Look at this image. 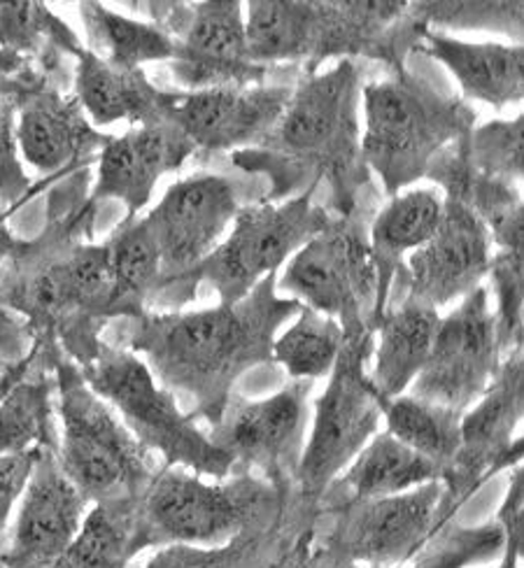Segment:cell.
Instances as JSON below:
<instances>
[{
    "instance_id": "cell-1",
    "label": "cell",
    "mask_w": 524,
    "mask_h": 568,
    "mask_svg": "<svg viewBox=\"0 0 524 568\" xmlns=\"http://www.w3.org/2000/svg\"><path fill=\"white\" fill-rule=\"evenodd\" d=\"M87 169L54 189L47 226L0 268V298L33 331L36 349L61 347L87 366L117 322L114 284L105 245L91 243L97 205L89 203Z\"/></svg>"
},
{
    "instance_id": "cell-2",
    "label": "cell",
    "mask_w": 524,
    "mask_h": 568,
    "mask_svg": "<svg viewBox=\"0 0 524 568\" xmlns=\"http://www.w3.org/2000/svg\"><path fill=\"white\" fill-rule=\"evenodd\" d=\"M278 275L259 282L235 303L203 311H148L124 322V345L145 362L189 417L212 426L243 375L273 364L271 347L280 326L301 305L275 290Z\"/></svg>"
},
{
    "instance_id": "cell-3",
    "label": "cell",
    "mask_w": 524,
    "mask_h": 568,
    "mask_svg": "<svg viewBox=\"0 0 524 568\" xmlns=\"http://www.w3.org/2000/svg\"><path fill=\"white\" fill-rule=\"evenodd\" d=\"M362 73L339 59L294 87L271 135L254 150L231 154L238 169L266 173L271 199L284 201L329 180L339 217L356 212L369 171L362 161Z\"/></svg>"
},
{
    "instance_id": "cell-4",
    "label": "cell",
    "mask_w": 524,
    "mask_h": 568,
    "mask_svg": "<svg viewBox=\"0 0 524 568\" xmlns=\"http://www.w3.org/2000/svg\"><path fill=\"white\" fill-rule=\"evenodd\" d=\"M294 501L273 483L248 473L214 480L182 466H161L140 496V531L148 550L218 548L275 525Z\"/></svg>"
},
{
    "instance_id": "cell-5",
    "label": "cell",
    "mask_w": 524,
    "mask_h": 568,
    "mask_svg": "<svg viewBox=\"0 0 524 568\" xmlns=\"http://www.w3.org/2000/svg\"><path fill=\"white\" fill-rule=\"evenodd\" d=\"M362 161L394 196L475 129V110L432 82L396 73L362 87Z\"/></svg>"
},
{
    "instance_id": "cell-6",
    "label": "cell",
    "mask_w": 524,
    "mask_h": 568,
    "mask_svg": "<svg viewBox=\"0 0 524 568\" xmlns=\"http://www.w3.org/2000/svg\"><path fill=\"white\" fill-rule=\"evenodd\" d=\"M38 357L52 368L57 387V459L89 504L140 499L159 464L129 432L114 408L89 387L80 366L61 347Z\"/></svg>"
},
{
    "instance_id": "cell-7",
    "label": "cell",
    "mask_w": 524,
    "mask_h": 568,
    "mask_svg": "<svg viewBox=\"0 0 524 568\" xmlns=\"http://www.w3.org/2000/svg\"><path fill=\"white\" fill-rule=\"evenodd\" d=\"M80 371L140 445L163 459V466H182L214 480L231 476V457L210 440L203 426L189 417L180 400L133 352L103 341L97 357Z\"/></svg>"
},
{
    "instance_id": "cell-8",
    "label": "cell",
    "mask_w": 524,
    "mask_h": 568,
    "mask_svg": "<svg viewBox=\"0 0 524 568\" xmlns=\"http://www.w3.org/2000/svg\"><path fill=\"white\" fill-rule=\"evenodd\" d=\"M371 352L373 331L345 334L339 362L315 400L296 468V501L313 513L356 453L380 432L383 413L369 377Z\"/></svg>"
},
{
    "instance_id": "cell-9",
    "label": "cell",
    "mask_w": 524,
    "mask_h": 568,
    "mask_svg": "<svg viewBox=\"0 0 524 568\" xmlns=\"http://www.w3.org/2000/svg\"><path fill=\"white\" fill-rule=\"evenodd\" d=\"M275 290L303 307L339 320L345 334L375 331L383 317L369 229L352 212L308 241L278 273Z\"/></svg>"
},
{
    "instance_id": "cell-10",
    "label": "cell",
    "mask_w": 524,
    "mask_h": 568,
    "mask_svg": "<svg viewBox=\"0 0 524 568\" xmlns=\"http://www.w3.org/2000/svg\"><path fill=\"white\" fill-rule=\"evenodd\" d=\"M333 217L318 203L315 189L284 201L243 205L226 239L196 268L194 292L205 284L220 303L245 298L259 282L278 275Z\"/></svg>"
},
{
    "instance_id": "cell-11",
    "label": "cell",
    "mask_w": 524,
    "mask_h": 568,
    "mask_svg": "<svg viewBox=\"0 0 524 568\" xmlns=\"http://www.w3.org/2000/svg\"><path fill=\"white\" fill-rule=\"evenodd\" d=\"M450 519L441 480L385 499L356 501L318 510L311 550L364 566H409L426 538Z\"/></svg>"
},
{
    "instance_id": "cell-12",
    "label": "cell",
    "mask_w": 524,
    "mask_h": 568,
    "mask_svg": "<svg viewBox=\"0 0 524 568\" xmlns=\"http://www.w3.org/2000/svg\"><path fill=\"white\" fill-rule=\"evenodd\" d=\"M243 207L235 184L218 173L173 182L142 217L159 250L161 282L152 307L180 311L196 296L194 273L218 250Z\"/></svg>"
},
{
    "instance_id": "cell-13",
    "label": "cell",
    "mask_w": 524,
    "mask_h": 568,
    "mask_svg": "<svg viewBox=\"0 0 524 568\" xmlns=\"http://www.w3.org/2000/svg\"><path fill=\"white\" fill-rule=\"evenodd\" d=\"M315 383L292 381L271 396L233 394L222 417L205 426L210 440L231 457L233 473L264 478L296 499V468L308 436Z\"/></svg>"
},
{
    "instance_id": "cell-14",
    "label": "cell",
    "mask_w": 524,
    "mask_h": 568,
    "mask_svg": "<svg viewBox=\"0 0 524 568\" xmlns=\"http://www.w3.org/2000/svg\"><path fill=\"white\" fill-rule=\"evenodd\" d=\"M152 23L175 38L169 63L178 91L259 84L266 68L254 65L245 44V6L238 0L208 3H140Z\"/></svg>"
},
{
    "instance_id": "cell-15",
    "label": "cell",
    "mask_w": 524,
    "mask_h": 568,
    "mask_svg": "<svg viewBox=\"0 0 524 568\" xmlns=\"http://www.w3.org/2000/svg\"><path fill=\"white\" fill-rule=\"evenodd\" d=\"M524 417V347L508 352L487 392L462 415L457 457L443 473L447 508L452 515L473 499L496 473L524 457L520 426Z\"/></svg>"
},
{
    "instance_id": "cell-16",
    "label": "cell",
    "mask_w": 524,
    "mask_h": 568,
    "mask_svg": "<svg viewBox=\"0 0 524 568\" xmlns=\"http://www.w3.org/2000/svg\"><path fill=\"white\" fill-rule=\"evenodd\" d=\"M502 362L492 296L483 284L441 315L432 352L409 392L429 404L466 413L487 392Z\"/></svg>"
},
{
    "instance_id": "cell-17",
    "label": "cell",
    "mask_w": 524,
    "mask_h": 568,
    "mask_svg": "<svg viewBox=\"0 0 524 568\" xmlns=\"http://www.w3.org/2000/svg\"><path fill=\"white\" fill-rule=\"evenodd\" d=\"M288 84H241L201 91L161 89L159 114L173 124L196 154L245 152L264 142L292 99Z\"/></svg>"
},
{
    "instance_id": "cell-18",
    "label": "cell",
    "mask_w": 524,
    "mask_h": 568,
    "mask_svg": "<svg viewBox=\"0 0 524 568\" xmlns=\"http://www.w3.org/2000/svg\"><path fill=\"white\" fill-rule=\"evenodd\" d=\"M492 235L466 201L447 199L439 229L406 256L409 301L443 311L485 284L492 266Z\"/></svg>"
},
{
    "instance_id": "cell-19",
    "label": "cell",
    "mask_w": 524,
    "mask_h": 568,
    "mask_svg": "<svg viewBox=\"0 0 524 568\" xmlns=\"http://www.w3.org/2000/svg\"><path fill=\"white\" fill-rule=\"evenodd\" d=\"M89 508L91 504L63 473L57 449H40L19 499L10 540L0 552V566L50 568L80 534Z\"/></svg>"
},
{
    "instance_id": "cell-20",
    "label": "cell",
    "mask_w": 524,
    "mask_h": 568,
    "mask_svg": "<svg viewBox=\"0 0 524 568\" xmlns=\"http://www.w3.org/2000/svg\"><path fill=\"white\" fill-rule=\"evenodd\" d=\"M192 156H196L192 142L165 120L110 135L97 154V182L89 203L99 207L103 201H119L127 207V220H135L150 203L159 180L178 173Z\"/></svg>"
},
{
    "instance_id": "cell-21",
    "label": "cell",
    "mask_w": 524,
    "mask_h": 568,
    "mask_svg": "<svg viewBox=\"0 0 524 568\" xmlns=\"http://www.w3.org/2000/svg\"><path fill=\"white\" fill-rule=\"evenodd\" d=\"M108 140L110 135L87 120L78 99L50 80L19 99V152L44 178H63L87 169Z\"/></svg>"
},
{
    "instance_id": "cell-22",
    "label": "cell",
    "mask_w": 524,
    "mask_h": 568,
    "mask_svg": "<svg viewBox=\"0 0 524 568\" xmlns=\"http://www.w3.org/2000/svg\"><path fill=\"white\" fill-rule=\"evenodd\" d=\"M417 50L447 70L466 103L504 110L524 99V50L520 42L462 40L422 23Z\"/></svg>"
},
{
    "instance_id": "cell-23",
    "label": "cell",
    "mask_w": 524,
    "mask_h": 568,
    "mask_svg": "<svg viewBox=\"0 0 524 568\" xmlns=\"http://www.w3.org/2000/svg\"><path fill=\"white\" fill-rule=\"evenodd\" d=\"M318 513L292 504L275 525L250 531L226 546H165L157 548L145 568H288L290 561L311 548Z\"/></svg>"
},
{
    "instance_id": "cell-24",
    "label": "cell",
    "mask_w": 524,
    "mask_h": 568,
    "mask_svg": "<svg viewBox=\"0 0 524 568\" xmlns=\"http://www.w3.org/2000/svg\"><path fill=\"white\" fill-rule=\"evenodd\" d=\"M441 476L443 473L436 464L417 455L392 434L377 432L326 489L318 510L406 494L441 480Z\"/></svg>"
},
{
    "instance_id": "cell-25",
    "label": "cell",
    "mask_w": 524,
    "mask_h": 568,
    "mask_svg": "<svg viewBox=\"0 0 524 568\" xmlns=\"http://www.w3.org/2000/svg\"><path fill=\"white\" fill-rule=\"evenodd\" d=\"M445 194L439 186H411L390 196L380 207L371 229L369 247L377 271L380 307L383 315L392 303V287L399 268L415 250H420L441 224Z\"/></svg>"
},
{
    "instance_id": "cell-26",
    "label": "cell",
    "mask_w": 524,
    "mask_h": 568,
    "mask_svg": "<svg viewBox=\"0 0 524 568\" xmlns=\"http://www.w3.org/2000/svg\"><path fill=\"white\" fill-rule=\"evenodd\" d=\"M441 311L401 298L373 331L369 377L377 396L406 394L432 352Z\"/></svg>"
},
{
    "instance_id": "cell-27",
    "label": "cell",
    "mask_w": 524,
    "mask_h": 568,
    "mask_svg": "<svg viewBox=\"0 0 524 568\" xmlns=\"http://www.w3.org/2000/svg\"><path fill=\"white\" fill-rule=\"evenodd\" d=\"M161 89L145 70L117 68L87 47L75 57V93L80 108L93 126L131 124L142 126L159 122Z\"/></svg>"
},
{
    "instance_id": "cell-28",
    "label": "cell",
    "mask_w": 524,
    "mask_h": 568,
    "mask_svg": "<svg viewBox=\"0 0 524 568\" xmlns=\"http://www.w3.org/2000/svg\"><path fill=\"white\" fill-rule=\"evenodd\" d=\"M245 44L254 65L315 57L322 44V3H294V0H252L245 3Z\"/></svg>"
},
{
    "instance_id": "cell-29",
    "label": "cell",
    "mask_w": 524,
    "mask_h": 568,
    "mask_svg": "<svg viewBox=\"0 0 524 568\" xmlns=\"http://www.w3.org/2000/svg\"><path fill=\"white\" fill-rule=\"evenodd\" d=\"M59 443L57 387L52 368L40 357L0 398V455H23Z\"/></svg>"
},
{
    "instance_id": "cell-30",
    "label": "cell",
    "mask_w": 524,
    "mask_h": 568,
    "mask_svg": "<svg viewBox=\"0 0 524 568\" xmlns=\"http://www.w3.org/2000/svg\"><path fill=\"white\" fill-rule=\"evenodd\" d=\"M140 499L91 504L70 548L50 568H127L145 548Z\"/></svg>"
},
{
    "instance_id": "cell-31",
    "label": "cell",
    "mask_w": 524,
    "mask_h": 568,
    "mask_svg": "<svg viewBox=\"0 0 524 568\" xmlns=\"http://www.w3.org/2000/svg\"><path fill=\"white\" fill-rule=\"evenodd\" d=\"M91 54L127 70H145L148 63H171L178 52L173 36L152 21L112 12L103 3H80Z\"/></svg>"
},
{
    "instance_id": "cell-32",
    "label": "cell",
    "mask_w": 524,
    "mask_h": 568,
    "mask_svg": "<svg viewBox=\"0 0 524 568\" xmlns=\"http://www.w3.org/2000/svg\"><path fill=\"white\" fill-rule=\"evenodd\" d=\"M114 284L117 320H131L152 311L161 282V258L142 217L124 220L103 243Z\"/></svg>"
},
{
    "instance_id": "cell-33",
    "label": "cell",
    "mask_w": 524,
    "mask_h": 568,
    "mask_svg": "<svg viewBox=\"0 0 524 568\" xmlns=\"http://www.w3.org/2000/svg\"><path fill=\"white\" fill-rule=\"evenodd\" d=\"M0 50L29 59L52 82L63 57H78L84 44L44 3H0Z\"/></svg>"
},
{
    "instance_id": "cell-34",
    "label": "cell",
    "mask_w": 524,
    "mask_h": 568,
    "mask_svg": "<svg viewBox=\"0 0 524 568\" xmlns=\"http://www.w3.org/2000/svg\"><path fill=\"white\" fill-rule=\"evenodd\" d=\"M377 400L385 432L445 473L452 459L457 457L464 413L429 404L411 392L399 396H377Z\"/></svg>"
},
{
    "instance_id": "cell-35",
    "label": "cell",
    "mask_w": 524,
    "mask_h": 568,
    "mask_svg": "<svg viewBox=\"0 0 524 568\" xmlns=\"http://www.w3.org/2000/svg\"><path fill=\"white\" fill-rule=\"evenodd\" d=\"M343 345L345 328L339 320L301 305L296 320L278 331L271 359L290 375V381L318 383L331 375Z\"/></svg>"
},
{
    "instance_id": "cell-36",
    "label": "cell",
    "mask_w": 524,
    "mask_h": 568,
    "mask_svg": "<svg viewBox=\"0 0 524 568\" xmlns=\"http://www.w3.org/2000/svg\"><path fill=\"white\" fill-rule=\"evenodd\" d=\"M504 555V534L496 523L466 527L450 519L426 538L411 559V568H468Z\"/></svg>"
},
{
    "instance_id": "cell-37",
    "label": "cell",
    "mask_w": 524,
    "mask_h": 568,
    "mask_svg": "<svg viewBox=\"0 0 524 568\" xmlns=\"http://www.w3.org/2000/svg\"><path fill=\"white\" fill-rule=\"evenodd\" d=\"M466 156L475 175L506 184L522 180V114L511 122H490L466 135Z\"/></svg>"
},
{
    "instance_id": "cell-38",
    "label": "cell",
    "mask_w": 524,
    "mask_h": 568,
    "mask_svg": "<svg viewBox=\"0 0 524 568\" xmlns=\"http://www.w3.org/2000/svg\"><path fill=\"white\" fill-rule=\"evenodd\" d=\"M490 275L496 290L494 320L502 341L504 357L513 349L524 347V320H522V250H498L492 256Z\"/></svg>"
},
{
    "instance_id": "cell-39",
    "label": "cell",
    "mask_w": 524,
    "mask_h": 568,
    "mask_svg": "<svg viewBox=\"0 0 524 568\" xmlns=\"http://www.w3.org/2000/svg\"><path fill=\"white\" fill-rule=\"evenodd\" d=\"M17 97H0V201L10 205L8 212H14L33 196V184L23 171L17 142Z\"/></svg>"
},
{
    "instance_id": "cell-40",
    "label": "cell",
    "mask_w": 524,
    "mask_h": 568,
    "mask_svg": "<svg viewBox=\"0 0 524 568\" xmlns=\"http://www.w3.org/2000/svg\"><path fill=\"white\" fill-rule=\"evenodd\" d=\"M40 449L23 455H0V552L6 548V534L14 506L29 483Z\"/></svg>"
},
{
    "instance_id": "cell-41",
    "label": "cell",
    "mask_w": 524,
    "mask_h": 568,
    "mask_svg": "<svg viewBox=\"0 0 524 568\" xmlns=\"http://www.w3.org/2000/svg\"><path fill=\"white\" fill-rule=\"evenodd\" d=\"M506 473L508 487L494 523L504 534V548L524 552V464H517Z\"/></svg>"
},
{
    "instance_id": "cell-42",
    "label": "cell",
    "mask_w": 524,
    "mask_h": 568,
    "mask_svg": "<svg viewBox=\"0 0 524 568\" xmlns=\"http://www.w3.org/2000/svg\"><path fill=\"white\" fill-rule=\"evenodd\" d=\"M36 354L31 326L0 298V368H14L33 359Z\"/></svg>"
},
{
    "instance_id": "cell-43",
    "label": "cell",
    "mask_w": 524,
    "mask_h": 568,
    "mask_svg": "<svg viewBox=\"0 0 524 568\" xmlns=\"http://www.w3.org/2000/svg\"><path fill=\"white\" fill-rule=\"evenodd\" d=\"M47 78L31 63L29 59H21L12 52L0 50V97H17L33 91Z\"/></svg>"
},
{
    "instance_id": "cell-44",
    "label": "cell",
    "mask_w": 524,
    "mask_h": 568,
    "mask_svg": "<svg viewBox=\"0 0 524 568\" xmlns=\"http://www.w3.org/2000/svg\"><path fill=\"white\" fill-rule=\"evenodd\" d=\"M288 568H380V566H364V564H352V561H343V559H333L329 555H322L318 550L308 548L305 552L294 557ZM403 568H406V566H403Z\"/></svg>"
},
{
    "instance_id": "cell-45",
    "label": "cell",
    "mask_w": 524,
    "mask_h": 568,
    "mask_svg": "<svg viewBox=\"0 0 524 568\" xmlns=\"http://www.w3.org/2000/svg\"><path fill=\"white\" fill-rule=\"evenodd\" d=\"M8 217L10 212L0 207V268H3L23 245V239H17L14 231L8 226Z\"/></svg>"
},
{
    "instance_id": "cell-46",
    "label": "cell",
    "mask_w": 524,
    "mask_h": 568,
    "mask_svg": "<svg viewBox=\"0 0 524 568\" xmlns=\"http://www.w3.org/2000/svg\"><path fill=\"white\" fill-rule=\"evenodd\" d=\"M36 359H38V354H36L33 359L23 362V364H19V366H14V368H0V398H3V396L21 381V377L31 371V366L36 364Z\"/></svg>"
},
{
    "instance_id": "cell-47",
    "label": "cell",
    "mask_w": 524,
    "mask_h": 568,
    "mask_svg": "<svg viewBox=\"0 0 524 568\" xmlns=\"http://www.w3.org/2000/svg\"><path fill=\"white\" fill-rule=\"evenodd\" d=\"M522 557H524V552L513 550V548H504L502 561H498L496 568H522Z\"/></svg>"
},
{
    "instance_id": "cell-48",
    "label": "cell",
    "mask_w": 524,
    "mask_h": 568,
    "mask_svg": "<svg viewBox=\"0 0 524 568\" xmlns=\"http://www.w3.org/2000/svg\"><path fill=\"white\" fill-rule=\"evenodd\" d=\"M0 568H6V566H0Z\"/></svg>"
}]
</instances>
